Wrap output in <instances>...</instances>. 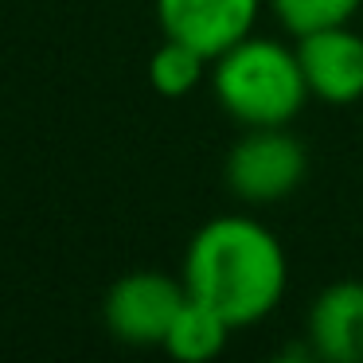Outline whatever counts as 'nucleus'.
I'll return each mask as SVG.
<instances>
[{
    "mask_svg": "<svg viewBox=\"0 0 363 363\" xmlns=\"http://www.w3.org/2000/svg\"><path fill=\"white\" fill-rule=\"evenodd\" d=\"M180 277L188 297L223 313L230 328H250L281 308L289 254L254 215H215L188 238Z\"/></svg>",
    "mask_w": 363,
    "mask_h": 363,
    "instance_id": "f257e3e1",
    "label": "nucleus"
},
{
    "mask_svg": "<svg viewBox=\"0 0 363 363\" xmlns=\"http://www.w3.org/2000/svg\"><path fill=\"white\" fill-rule=\"evenodd\" d=\"M211 94L219 110L242 129L258 125H293L305 110L308 82L297 59V43H281L274 35H246L219 59H211Z\"/></svg>",
    "mask_w": 363,
    "mask_h": 363,
    "instance_id": "f03ea898",
    "label": "nucleus"
},
{
    "mask_svg": "<svg viewBox=\"0 0 363 363\" xmlns=\"http://www.w3.org/2000/svg\"><path fill=\"white\" fill-rule=\"evenodd\" d=\"M308 176V152L289 125H258L246 129L227 152L223 180L238 203L269 207L289 199Z\"/></svg>",
    "mask_w": 363,
    "mask_h": 363,
    "instance_id": "7ed1b4c3",
    "label": "nucleus"
},
{
    "mask_svg": "<svg viewBox=\"0 0 363 363\" xmlns=\"http://www.w3.org/2000/svg\"><path fill=\"white\" fill-rule=\"evenodd\" d=\"M184 301V277H168L160 269H129L106 289V332L129 347H160Z\"/></svg>",
    "mask_w": 363,
    "mask_h": 363,
    "instance_id": "20e7f679",
    "label": "nucleus"
},
{
    "mask_svg": "<svg viewBox=\"0 0 363 363\" xmlns=\"http://www.w3.org/2000/svg\"><path fill=\"white\" fill-rule=\"evenodd\" d=\"M266 0H157V24L168 40L219 59L227 48L254 32Z\"/></svg>",
    "mask_w": 363,
    "mask_h": 363,
    "instance_id": "39448f33",
    "label": "nucleus"
},
{
    "mask_svg": "<svg viewBox=\"0 0 363 363\" xmlns=\"http://www.w3.org/2000/svg\"><path fill=\"white\" fill-rule=\"evenodd\" d=\"M297 59L316 102L352 106L363 98V35L352 24L297 35Z\"/></svg>",
    "mask_w": 363,
    "mask_h": 363,
    "instance_id": "423d86ee",
    "label": "nucleus"
},
{
    "mask_svg": "<svg viewBox=\"0 0 363 363\" xmlns=\"http://www.w3.org/2000/svg\"><path fill=\"white\" fill-rule=\"evenodd\" d=\"M305 340L324 363H363V281H332L313 297Z\"/></svg>",
    "mask_w": 363,
    "mask_h": 363,
    "instance_id": "0eeeda50",
    "label": "nucleus"
},
{
    "mask_svg": "<svg viewBox=\"0 0 363 363\" xmlns=\"http://www.w3.org/2000/svg\"><path fill=\"white\" fill-rule=\"evenodd\" d=\"M230 332L235 328H230V320L223 313H215L211 305L188 297L184 308L176 313V320H172V328H168L160 347L180 363H207L227 347Z\"/></svg>",
    "mask_w": 363,
    "mask_h": 363,
    "instance_id": "6e6552de",
    "label": "nucleus"
},
{
    "mask_svg": "<svg viewBox=\"0 0 363 363\" xmlns=\"http://www.w3.org/2000/svg\"><path fill=\"white\" fill-rule=\"evenodd\" d=\"M207 67H211V59H203L196 48L164 35V43L149 55V86L160 98H188L203 82Z\"/></svg>",
    "mask_w": 363,
    "mask_h": 363,
    "instance_id": "1a4fd4ad",
    "label": "nucleus"
},
{
    "mask_svg": "<svg viewBox=\"0 0 363 363\" xmlns=\"http://www.w3.org/2000/svg\"><path fill=\"white\" fill-rule=\"evenodd\" d=\"M266 9L289 35H308L320 28L352 24V16L363 9V0H266Z\"/></svg>",
    "mask_w": 363,
    "mask_h": 363,
    "instance_id": "9d476101",
    "label": "nucleus"
}]
</instances>
